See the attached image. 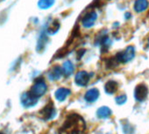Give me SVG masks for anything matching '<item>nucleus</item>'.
I'll return each mask as SVG.
<instances>
[{
	"instance_id": "f257e3e1",
	"label": "nucleus",
	"mask_w": 149,
	"mask_h": 134,
	"mask_svg": "<svg viewBox=\"0 0 149 134\" xmlns=\"http://www.w3.org/2000/svg\"><path fill=\"white\" fill-rule=\"evenodd\" d=\"M85 129L86 124L84 118L78 114H71L59 129V134H83Z\"/></svg>"
},
{
	"instance_id": "f03ea898",
	"label": "nucleus",
	"mask_w": 149,
	"mask_h": 134,
	"mask_svg": "<svg viewBox=\"0 0 149 134\" xmlns=\"http://www.w3.org/2000/svg\"><path fill=\"white\" fill-rule=\"evenodd\" d=\"M134 56H135V48L132 46H129L126 47L125 51L117 53L114 58L118 63H120V62L126 63L132 60L134 58Z\"/></svg>"
},
{
	"instance_id": "7ed1b4c3",
	"label": "nucleus",
	"mask_w": 149,
	"mask_h": 134,
	"mask_svg": "<svg viewBox=\"0 0 149 134\" xmlns=\"http://www.w3.org/2000/svg\"><path fill=\"white\" fill-rule=\"evenodd\" d=\"M47 86L44 82V80L42 78H39L38 80L35 81L34 84L31 88L30 93L35 97L40 98L47 92Z\"/></svg>"
},
{
	"instance_id": "20e7f679",
	"label": "nucleus",
	"mask_w": 149,
	"mask_h": 134,
	"mask_svg": "<svg viewBox=\"0 0 149 134\" xmlns=\"http://www.w3.org/2000/svg\"><path fill=\"white\" fill-rule=\"evenodd\" d=\"M147 95H148V89L145 84L140 83L136 86L134 90V97L137 101L139 102L145 101L147 97Z\"/></svg>"
},
{
	"instance_id": "39448f33",
	"label": "nucleus",
	"mask_w": 149,
	"mask_h": 134,
	"mask_svg": "<svg viewBox=\"0 0 149 134\" xmlns=\"http://www.w3.org/2000/svg\"><path fill=\"white\" fill-rule=\"evenodd\" d=\"M41 118L45 119V120H49L52 119L53 117H55L56 115V110L54 109V106L52 102L48 103L40 112Z\"/></svg>"
},
{
	"instance_id": "423d86ee",
	"label": "nucleus",
	"mask_w": 149,
	"mask_h": 134,
	"mask_svg": "<svg viewBox=\"0 0 149 134\" xmlns=\"http://www.w3.org/2000/svg\"><path fill=\"white\" fill-rule=\"evenodd\" d=\"M97 19V12H92V11L89 12L84 16V18L82 19V24L85 28H91L95 25Z\"/></svg>"
},
{
	"instance_id": "0eeeda50",
	"label": "nucleus",
	"mask_w": 149,
	"mask_h": 134,
	"mask_svg": "<svg viewBox=\"0 0 149 134\" xmlns=\"http://www.w3.org/2000/svg\"><path fill=\"white\" fill-rule=\"evenodd\" d=\"M38 99L37 97H35L34 96H33L30 91L29 92H26L24 93L22 96H21V103L24 107L26 108H29V107H33L34 106L37 102H38Z\"/></svg>"
},
{
	"instance_id": "6e6552de",
	"label": "nucleus",
	"mask_w": 149,
	"mask_h": 134,
	"mask_svg": "<svg viewBox=\"0 0 149 134\" xmlns=\"http://www.w3.org/2000/svg\"><path fill=\"white\" fill-rule=\"evenodd\" d=\"M91 79V76L86 71H79L74 76V82L80 87H85Z\"/></svg>"
},
{
	"instance_id": "1a4fd4ad",
	"label": "nucleus",
	"mask_w": 149,
	"mask_h": 134,
	"mask_svg": "<svg viewBox=\"0 0 149 134\" xmlns=\"http://www.w3.org/2000/svg\"><path fill=\"white\" fill-rule=\"evenodd\" d=\"M99 95H100L99 90H98L97 89L93 88V89L89 90L85 93V95H84V99H85L88 103H94V102H96V101L98 99Z\"/></svg>"
},
{
	"instance_id": "9d476101",
	"label": "nucleus",
	"mask_w": 149,
	"mask_h": 134,
	"mask_svg": "<svg viewBox=\"0 0 149 134\" xmlns=\"http://www.w3.org/2000/svg\"><path fill=\"white\" fill-rule=\"evenodd\" d=\"M63 75V70L61 69L59 66H55L51 69V70L48 72V78L51 81H56L59 80Z\"/></svg>"
},
{
	"instance_id": "9b49d317",
	"label": "nucleus",
	"mask_w": 149,
	"mask_h": 134,
	"mask_svg": "<svg viewBox=\"0 0 149 134\" xmlns=\"http://www.w3.org/2000/svg\"><path fill=\"white\" fill-rule=\"evenodd\" d=\"M71 94L70 90L67 89V88H60L58 89L55 93H54V97L55 98L59 101V102H63L64 100H66V98Z\"/></svg>"
},
{
	"instance_id": "f8f14e48",
	"label": "nucleus",
	"mask_w": 149,
	"mask_h": 134,
	"mask_svg": "<svg viewBox=\"0 0 149 134\" xmlns=\"http://www.w3.org/2000/svg\"><path fill=\"white\" fill-rule=\"evenodd\" d=\"M118 89V84L115 81H109L104 85V91L109 95H112L116 93Z\"/></svg>"
},
{
	"instance_id": "ddd939ff",
	"label": "nucleus",
	"mask_w": 149,
	"mask_h": 134,
	"mask_svg": "<svg viewBox=\"0 0 149 134\" xmlns=\"http://www.w3.org/2000/svg\"><path fill=\"white\" fill-rule=\"evenodd\" d=\"M148 7V1L147 0H136L134 3V10L136 12H142L146 11Z\"/></svg>"
},
{
	"instance_id": "4468645a",
	"label": "nucleus",
	"mask_w": 149,
	"mask_h": 134,
	"mask_svg": "<svg viewBox=\"0 0 149 134\" xmlns=\"http://www.w3.org/2000/svg\"><path fill=\"white\" fill-rule=\"evenodd\" d=\"M111 110L109 108V107H106V106H103V107H100L97 111V115L99 118H108L111 117Z\"/></svg>"
},
{
	"instance_id": "2eb2a0df",
	"label": "nucleus",
	"mask_w": 149,
	"mask_h": 134,
	"mask_svg": "<svg viewBox=\"0 0 149 134\" xmlns=\"http://www.w3.org/2000/svg\"><path fill=\"white\" fill-rule=\"evenodd\" d=\"M74 64L69 61L67 60L66 62L63 63V67H62V70H63V75H65V76H69L73 74L74 72Z\"/></svg>"
},
{
	"instance_id": "dca6fc26",
	"label": "nucleus",
	"mask_w": 149,
	"mask_h": 134,
	"mask_svg": "<svg viewBox=\"0 0 149 134\" xmlns=\"http://www.w3.org/2000/svg\"><path fill=\"white\" fill-rule=\"evenodd\" d=\"M60 29V22L57 19H54L47 28L46 32L47 34H54L58 32V30Z\"/></svg>"
},
{
	"instance_id": "f3484780",
	"label": "nucleus",
	"mask_w": 149,
	"mask_h": 134,
	"mask_svg": "<svg viewBox=\"0 0 149 134\" xmlns=\"http://www.w3.org/2000/svg\"><path fill=\"white\" fill-rule=\"evenodd\" d=\"M54 4V0H40L38 6L41 9H48Z\"/></svg>"
},
{
	"instance_id": "a211bd4d",
	"label": "nucleus",
	"mask_w": 149,
	"mask_h": 134,
	"mask_svg": "<svg viewBox=\"0 0 149 134\" xmlns=\"http://www.w3.org/2000/svg\"><path fill=\"white\" fill-rule=\"evenodd\" d=\"M47 36H46V34L43 33L40 35V37L39 41H38V45H37V50H38L39 52H40L42 48H44V47H45V45H46V43H47Z\"/></svg>"
},
{
	"instance_id": "6ab92c4d",
	"label": "nucleus",
	"mask_w": 149,
	"mask_h": 134,
	"mask_svg": "<svg viewBox=\"0 0 149 134\" xmlns=\"http://www.w3.org/2000/svg\"><path fill=\"white\" fill-rule=\"evenodd\" d=\"M123 131H124L125 134H132L133 131H134L133 127L130 124H123Z\"/></svg>"
},
{
	"instance_id": "aec40b11",
	"label": "nucleus",
	"mask_w": 149,
	"mask_h": 134,
	"mask_svg": "<svg viewBox=\"0 0 149 134\" xmlns=\"http://www.w3.org/2000/svg\"><path fill=\"white\" fill-rule=\"evenodd\" d=\"M116 103H118V104H124L125 102H126V100H127V97H126V95H125V94H123V95H119V96H118L117 97H116Z\"/></svg>"
},
{
	"instance_id": "412c9836",
	"label": "nucleus",
	"mask_w": 149,
	"mask_h": 134,
	"mask_svg": "<svg viewBox=\"0 0 149 134\" xmlns=\"http://www.w3.org/2000/svg\"><path fill=\"white\" fill-rule=\"evenodd\" d=\"M0 134H6V133H3V132H0Z\"/></svg>"
},
{
	"instance_id": "4be33fe9",
	"label": "nucleus",
	"mask_w": 149,
	"mask_h": 134,
	"mask_svg": "<svg viewBox=\"0 0 149 134\" xmlns=\"http://www.w3.org/2000/svg\"><path fill=\"white\" fill-rule=\"evenodd\" d=\"M0 1H3V0H0Z\"/></svg>"
}]
</instances>
